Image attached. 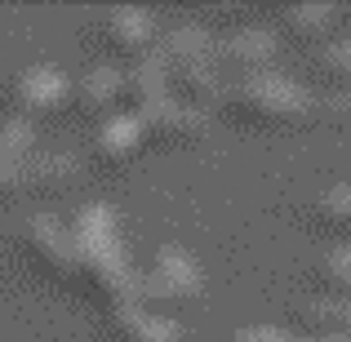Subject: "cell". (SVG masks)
Returning <instances> with one entry per match:
<instances>
[{"label": "cell", "instance_id": "cell-1", "mask_svg": "<svg viewBox=\"0 0 351 342\" xmlns=\"http://www.w3.org/2000/svg\"><path fill=\"white\" fill-rule=\"evenodd\" d=\"M71 254H76V280L107 307H129L138 302V271L125 254V236H120V218L112 205H80L67 223Z\"/></svg>", "mask_w": 351, "mask_h": 342}, {"label": "cell", "instance_id": "cell-2", "mask_svg": "<svg viewBox=\"0 0 351 342\" xmlns=\"http://www.w3.org/2000/svg\"><path fill=\"white\" fill-rule=\"evenodd\" d=\"M218 112H227L236 125H258V129H285V125H302L316 112V98L298 85V80L280 76H254V80H236L227 85V98Z\"/></svg>", "mask_w": 351, "mask_h": 342}, {"label": "cell", "instance_id": "cell-3", "mask_svg": "<svg viewBox=\"0 0 351 342\" xmlns=\"http://www.w3.org/2000/svg\"><path fill=\"white\" fill-rule=\"evenodd\" d=\"M205 293V271L182 245H160L156 258L138 271V302L143 307H187Z\"/></svg>", "mask_w": 351, "mask_h": 342}, {"label": "cell", "instance_id": "cell-4", "mask_svg": "<svg viewBox=\"0 0 351 342\" xmlns=\"http://www.w3.org/2000/svg\"><path fill=\"white\" fill-rule=\"evenodd\" d=\"M18 249H23L27 267L45 280H76V254H71L67 223L49 214H32L18 227Z\"/></svg>", "mask_w": 351, "mask_h": 342}, {"label": "cell", "instance_id": "cell-5", "mask_svg": "<svg viewBox=\"0 0 351 342\" xmlns=\"http://www.w3.org/2000/svg\"><path fill=\"white\" fill-rule=\"evenodd\" d=\"M276 53H280V36L271 27H236L232 36H223L214 49L218 71L227 85L236 80H254V76H271L276 71Z\"/></svg>", "mask_w": 351, "mask_h": 342}, {"label": "cell", "instance_id": "cell-6", "mask_svg": "<svg viewBox=\"0 0 351 342\" xmlns=\"http://www.w3.org/2000/svg\"><path fill=\"white\" fill-rule=\"evenodd\" d=\"M9 98H14V112L9 116H18V120L32 125L36 116H53L62 103H71V80L62 76L53 62H36V67L18 71Z\"/></svg>", "mask_w": 351, "mask_h": 342}, {"label": "cell", "instance_id": "cell-7", "mask_svg": "<svg viewBox=\"0 0 351 342\" xmlns=\"http://www.w3.org/2000/svg\"><path fill=\"white\" fill-rule=\"evenodd\" d=\"M134 116H138V125H143V138L156 143V147H187L209 129V116L191 112V107L173 103V98H160V103L143 107V112H134Z\"/></svg>", "mask_w": 351, "mask_h": 342}, {"label": "cell", "instance_id": "cell-8", "mask_svg": "<svg viewBox=\"0 0 351 342\" xmlns=\"http://www.w3.org/2000/svg\"><path fill=\"white\" fill-rule=\"evenodd\" d=\"M103 40L116 58L138 62L156 49V23L147 9H107L103 14Z\"/></svg>", "mask_w": 351, "mask_h": 342}, {"label": "cell", "instance_id": "cell-9", "mask_svg": "<svg viewBox=\"0 0 351 342\" xmlns=\"http://www.w3.org/2000/svg\"><path fill=\"white\" fill-rule=\"evenodd\" d=\"M218 40L196 23H182V27H169V32L156 40V58H160L165 71H187V67H209Z\"/></svg>", "mask_w": 351, "mask_h": 342}, {"label": "cell", "instance_id": "cell-10", "mask_svg": "<svg viewBox=\"0 0 351 342\" xmlns=\"http://www.w3.org/2000/svg\"><path fill=\"white\" fill-rule=\"evenodd\" d=\"M302 334L298 338H316V342H351V298H307L293 307Z\"/></svg>", "mask_w": 351, "mask_h": 342}, {"label": "cell", "instance_id": "cell-11", "mask_svg": "<svg viewBox=\"0 0 351 342\" xmlns=\"http://www.w3.org/2000/svg\"><path fill=\"white\" fill-rule=\"evenodd\" d=\"M112 338L116 342H182V329L178 320L160 316L143 302H129V307L112 311Z\"/></svg>", "mask_w": 351, "mask_h": 342}, {"label": "cell", "instance_id": "cell-12", "mask_svg": "<svg viewBox=\"0 0 351 342\" xmlns=\"http://www.w3.org/2000/svg\"><path fill=\"white\" fill-rule=\"evenodd\" d=\"M143 147H147V138H143L138 116L116 112V116L98 120V134H94V160L98 164H125V160H134Z\"/></svg>", "mask_w": 351, "mask_h": 342}, {"label": "cell", "instance_id": "cell-13", "mask_svg": "<svg viewBox=\"0 0 351 342\" xmlns=\"http://www.w3.org/2000/svg\"><path fill=\"white\" fill-rule=\"evenodd\" d=\"M71 103H76L80 116H116L120 107V67L112 62H98V67H89L85 76L71 85Z\"/></svg>", "mask_w": 351, "mask_h": 342}, {"label": "cell", "instance_id": "cell-14", "mask_svg": "<svg viewBox=\"0 0 351 342\" xmlns=\"http://www.w3.org/2000/svg\"><path fill=\"white\" fill-rule=\"evenodd\" d=\"M160 98H169V80H165V67L160 58H156V49L147 53V58L129 62L125 71H120V103L129 107V116L143 112V107L160 103Z\"/></svg>", "mask_w": 351, "mask_h": 342}, {"label": "cell", "instance_id": "cell-15", "mask_svg": "<svg viewBox=\"0 0 351 342\" xmlns=\"http://www.w3.org/2000/svg\"><path fill=\"white\" fill-rule=\"evenodd\" d=\"M338 18H343V9L338 5H285L280 9V27L293 36V40L302 45H329L338 36Z\"/></svg>", "mask_w": 351, "mask_h": 342}, {"label": "cell", "instance_id": "cell-16", "mask_svg": "<svg viewBox=\"0 0 351 342\" xmlns=\"http://www.w3.org/2000/svg\"><path fill=\"white\" fill-rule=\"evenodd\" d=\"M76 178H80V160L71 151H40V147H36V156L27 160V187L45 191V196L67 191Z\"/></svg>", "mask_w": 351, "mask_h": 342}, {"label": "cell", "instance_id": "cell-17", "mask_svg": "<svg viewBox=\"0 0 351 342\" xmlns=\"http://www.w3.org/2000/svg\"><path fill=\"white\" fill-rule=\"evenodd\" d=\"M311 280H316L320 298H351V240L347 245H329L311 262Z\"/></svg>", "mask_w": 351, "mask_h": 342}, {"label": "cell", "instance_id": "cell-18", "mask_svg": "<svg viewBox=\"0 0 351 342\" xmlns=\"http://www.w3.org/2000/svg\"><path fill=\"white\" fill-rule=\"evenodd\" d=\"M311 218L334 236H351V182H334L320 191L311 205Z\"/></svg>", "mask_w": 351, "mask_h": 342}, {"label": "cell", "instance_id": "cell-19", "mask_svg": "<svg viewBox=\"0 0 351 342\" xmlns=\"http://www.w3.org/2000/svg\"><path fill=\"white\" fill-rule=\"evenodd\" d=\"M36 156V125L18 116L0 120V164H27Z\"/></svg>", "mask_w": 351, "mask_h": 342}, {"label": "cell", "instance_id": "cell-20", "mask_svg": "<svg viewBox=\"0 0 351 342\" xmlns=\"http://www.w3.org/2000/svg\"><path fill=\"white\" fill-rule=\"evenodd\" d=\"M311 58H316V71L334 89H351V36H334V40L320 45Z\"/></svg>", "mask_w": 351, "mask_h": 342}, {"label": "cell", "instance_id": "cell-21", "mask_svg": "<svg viewBox=\"0 0 351 342\" xmlns=\"http://www.w3.org/2000/svg\"><path fill=\"white\" fill-rule=\"evenodd\" d=\"M316 112L334 116V120H351V89H334V94L316 98Z\"/></svg>", "mask_w": 351, "mask_h": 342}, {"label": "cell", "instance_id": "cell-22", "mask_svg": "<svg viewBox=\"0 0 351 342\" xmlns=\"http://www.w3.org/2000/svg\"><path fill=\"white\" fill-rule=\"evenodd\" d=\"M227 342H289V329H276V325H249L232 334Z\"/></svg>", "mask_w": 351, "mask_h": 342}]
</instances>
